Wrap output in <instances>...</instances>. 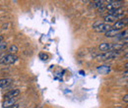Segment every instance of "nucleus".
Wrapping results in <instances>:
<instances>
[{
	"mask_svg": "<svg viewBox=\"0 0 128 108\" xmlns=\"http://www.w3.org/2000/svg\"><path fill=\"white\" fill-rule=\"evenodd\" d=\"M118 55H119V53H118V52L108 51V52H104V53H102V54L98 55V56H96V59H98V60H100V61L112 60V59H115Z\"/></svg>",
	"mask_w": 128,
	"mask_h": 108,
	"instance_id": "1",
	"label": "nucleus"
},
{
	"mask_svg": "<svg viewBox=\"0 0 128 108\" xmlns=\"http://www.w3.org/2000/svg\"><path fill=\"white\" fill-rule=\"evenodd\" d=\"M17 60H18V57L15 54L9 53V54H6V55H3L2 57H0V64L11 65V64H14Z\"/></svg>",
	"mask_w": 128,
	"mask_h": 108,
	"instance_id": "2",
	"label": "nucleus"
},
{
	"mask_svg": "<svg viewBox=\"0 0 128 108\" xmlns=\"http://www.w3.org/2000/svg\"><path fill=\"white\" fill-rule=\"evenodd\" d=\"M93 28H94V30L98 32H106L108 31H110V29H112V26L110 25H108V24H106V23H96L95 24L94 26H93Z\"/></svg>",
	"mask_w": 128,
	"mask_h": 108,
	"instance_id": "3",
	"label": "nucleus"
},
{
	"mask_svg": "<svg viewBox=\"0 0 128 108\" xmlns=\"http://www.w3.org/2000/svg\"><path fill=\"white\" fill-rule=\"evenodd\" d=\"M121 6H122V2L121 1H108V4L104 5V10L112 11V10L121 8Z\"/></svg>",
	"mask_w": 128,
	"mask_h": 108,
	"instance_id": "4",
	"label": "nucleus"
},
{
	"mask_svg": "<svg viewBox=\"0 0 128 108\" xmlns=\"http://www.w3.org/2000/svg\"><path fill=\"white\" fill-rule=\"evenodd\" d=\"M127 25V18L125 19H121V20H118L117 22H115L113 25H112V29L113 30H118V31H121L122 29H124Z\"/></svg>",
	"mask_w": 128,
	"mask_h": 108,
	"instance_id": "5",
	"label": "nucleus"
},
{
	"mask_svg": "<svg viewBox=\"0 0 128 108\" xmlns=\"http://www.w3.org/2000/svg\"><path fill=\"white\" fill-rule=\"evenodd\" d=\"M17 102V97L14 98H8V99H4V101L2 102V106L4 108H8L14 104H16Z\"/></svg>",
	"mask_w": 128,
	"mask_h": 108,
	"instance_id": "6",
	"label": "nucleus"
},
{
	"mask_svg": "<svg viewBox=\"0 0 128 108\" xmlns=\"http://www.w3.org/2000/svg\"><path fill=\"white\" fill-rule=\"evenodd\" d=\"M19 94H20V90H18V89L12 90V91L8 92V93L4 95V99H8V98H14V97H17Z\"/></svg>",
	"mask_w": 128,
	"mask_h": 108,
	"instance_id": "7",
	"label": "nucleus"
},
{
	"mask_svg": "<svg viewBox=\"0 0 128 108\" xmlns=\"http://www.w3.org/2000/svg\"><path fill=\"white\" fill-rule=\"evenodd\" d=\"M119 19L116 17V16H113V15H106L104 17V23H106V24H108V25H110V24H114L115 22H117Z\"/></svg>",
	"mask_w": 128,
	"mask_h": 108,
	"instance_id": "8",
	"label": "nucleus"
},
{
	"mask_svg": "<svg viewBox=\"0 0 128 108\" xmlns=\"http://www.w3.org/2000/svg\"><path fill=\"white\" fill-rule=\"evenodd\" d=\"M12 83L11 79H1L0 80V88L1 89H5L7 87H9Z\"/></svg>",
	"mask_w": 128,
	"mask_h": 108,
	"instance_id": "9",
	"label": "nucleus"
},
{
	"mask_svg": "<svg viewBox=\"0 0 128 108\" xmlns=\"http://www.w3.org/2000/svg\"><path fill=\"white\" fill-rule=\"evenodd\" d=\"M123 47H124V45H123V44H119V43H113V44H110V51L118 52V51H120V50H121Z\"/></svg>",
	"mask_w": 128,
	"mask_h": 108,
	"instance_id": "10",
	"label": "nucleus"
},
{
	"mask_svg": "<svg viewBox=\"0 0 128 108\" xmlns=\"http://www.w3.org/2000/svg\"><path fill=\"white\" fill-rule=\"evenodd\" d=\"M110 43H108V42H102V43L100 44L98 49H100V51H102V53H104V52H108V51H110Z\"/></svg>",
	"mask_w": 128,
	"mask_h": 108,
	"instance_id": "11",
	"label": "nucleus"
},
{
	"mask_svg": "<svg viewBox=\"0 0 128 108\" xmlns=\"http://www.w3.org/2000/svg\"><path fill=\"white\" fill-rule=\"evenodd\" d=\"M118 30H113V29H110V31H108L106 32V37H114V36H117V34L119 33Z\"/></svg>",
	"mask_w": 128,
	"mask_h": 108,
	"instance_id": "12",
	"label": "nucleus"
},
{
	"mask_svg": "<svg viewBox=\"0 0 128 108\" xmlns=\"http://www.w3.org/2000/svg\"><path fill=\"white\" fill-rule=\"evenodd\" d=\"M104 3H106L104 1H95V2L92 3V7H93V8L100 9V8H102V7L106 5Z\"/></svg>",
	"mask_w": 128,
	"mask_h": 108,
	"instance_id": "13",
	"label": "nucleus"
},
{
	"mask_svg": "<svg viewBox=\"0 0 128 108\" xmlns=\"http://www.w3.org/2000/svg\"><path fill=\"white\" fill-rule=\"evenodd\" d=\"M9 52H10V54H15L17 51H18V46L15 45V44H12L11 46L9 47Z\"/></svg>",
	"mask_w": 128,
	"mask_h": 108,
	"instance_id": "14",
	"label": "nucleus"
},
{
	"mask_svg": "<svg viewBox=\"0 0 128 108\" xmlns=\"http://www.w3.org/2000/svg\"><path fill=\"white\" fill-rule=\"evenodd\" d=\"M7 47H8V45H7V43L6 42H0V52H2V51H4V50H6L7 49Z\"/></svg>",
	"mask_w": 128,
	"mask_h": 108,
	"instance_id": "15",
	"label": "nucleus"
},
{
	"mask_svg": "<svg viewBox=\"0 0 128 108\" xmlns=\"http://www.w3.org/2000/svg\"><path fill=\"white\" fill-rule=\"evenodd\" d=\"M40 58L42 60L46 61V60H48V54H46V53H40Z\"/></svg>",
	"mask_w": 128,
	"mask_h": 108,
	"instance_id": "16",
	"label": "nucleus"
},
{
	"mask_svg": "<svg viewBox=\"0 0 128 108\" xmlns=\"http://www.w3.org/2000/svg\"><path fill=\"white\" fill-rule=\"evenodd\" d=\"M123 101H124L125 103H127V102H128V94H127V93H126V94L123 96Z\"/></svg>",
	"mask_w": 128,
	"mask_h": 108,
	"instance_id": "17",
	"label": "nucleus"
},
{
	"mask_svg": "<svg viewBox=\"0 0 128 108\" xmlns=\"http://www.w3.org/2000/svg\"><path fill=\"white\" fill-rule=\"evenodd\" d=\"M8 108H19V104L16 103V104H14V105H12V106H10V107Z\"/></svg>",
	"mask_w": 128,
	"mask_h": 108,
	"instance_id": "18",
	"label": "nucleus"
},
{
	"mask_svg": "<svg viewBox=\"0 0 128 108\" xmlns=\"http://www.w3.org/2000/svg\"><path fill=\"white\" fill-rule=\"evenodd\" d=\"M4 40V36L3 35H0V42H2Z\"/></svg>",
	"mask_w": 128,
	"mask_h": 108,
	"instance_id": "19",
	"label": "nucleus"
}]
</instances>
